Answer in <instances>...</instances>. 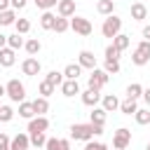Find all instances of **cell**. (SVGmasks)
Wrapping results in <instances>:
<instances>
[{"label":"cell","mask_w":150,"mask_h":150,"mask_svg":"<svg viewBox=\"0 0 150 150\" xmlns=\"http://www.w3.org/2000/svg\"><path fill=\"white\" fill-rule=\"evenodd\" d=\"M5 89H7L9 101H14V103H23L26 101V87H23V82H19V77H12L5 84Z\"/></svg>","instance_id":"6da1fadb"},{"label":"cell","mask_w":150,"mask_h":150,"mask_svg":"<svg viewBox=\"0 0 150 150\" xmlns=\"http://www.w3.org/2000/svg\"><path fill=\"white\" fill-rule=\"evenodd\" d=\"M96 136V131H94V124L91 122H87V124H73L70 127V138H75V141H91Z\"/></svg>","instance_id":"7a4b0ae2"},{"label":"cell","mask_w":150,"mask_h":150,"mask_svg":"<svg viewBox=\"0 0 150 150\" xmlns=\"http://www.w3.org/2000/svg\"><path fill=\"white\" fill-rule=\"evenodd\" d=\"M131 63H134V66H145V63H150V42H148V40H141V42L136 45V49H134V54H131Z\"/></svg>","instance_id":"3957f363"},{"label":"cell","mask_w":150,"mask_h":150,"mask_svg":"<svg viewBox=\"0 0 150 150\" xmlns=\"http://www.w3.org/2000/svg\"><path fill=\"white\" fill-rule=\"evenodd\" d=\"M120 30H122V19L120 16H115V14H110V16H105V21H103V26H101V33H103V38H115V35H120Z\"/></svg>","instance_id":"277c9868"},{"label":"cell","mask_w":150,"mask_h":150,"mask_svg":"<svg viewBox=\"0 0 150 150\" xmlns=\"http://www.w3.org/2000/svg\"><path fill=\"white\" fill-rule=\"evenodd\" d=\"M108 80H110V75H108L105 70H98V68H94V70H91V75H89V80H87V89L101 91V89L108 84Z\"/></svg>","instance_id":"5b68a950"},{"label":"cell","mask_w":150,"mask_h":150,"mask_svg":"<svg viewBox=\"0 0 150 150\" xmlns=\"http://www.w3.org/2000/svg\"><path fill=\"white\" fill-rule=\"evenodd\" d=\"M70 30H75V33L82 35V38H87V35H91L94 26H91V21L84 19V16H73V19H70Z\"/></svg>","instance_id":"8992f818"},{"label":"cell","mask_w":150,"mask_h":150,"mask_svg":"<svg viewBox=\"0 0 150 150\" xmlns=\"http://www.w3.org/2000/svg\"><path fill=\"white\" fill-rule=\"evenodd\" d=\"M129 143H131V131H129L127 127H120V129L112 134V148H115V150H124Z\"/></svg>","instance_id":"52a82bcc"},{"label":"cell","mask_w":150,"mask_h":150,"mask_svg":"<svg viewBox=\"0 0 150 150\" xmlns=\"http://www.w3.org/2000/svg\"><path fill=\"white\" fill-rule=\"evenodd\" d=\"M49 129V120L45 115H38L33 120H28V134H45Z\"/></svg>","instance_id":"ba28073f"},{"label":"cell","mask_w":150,"mask_h":150,"mask_svg":"<svg viewBox=\"0 0 150 150\" xmlns=\"http://www.w3.org/2000/svg\"><path fill=\"white\" fill-rule=\"evenodd\" d=\"M40 70H42V66H40V61L35 56H28V59L21 61V73L23 75H38Z\"/></svg>","instance_id":"9c48e42d"},{"label":"cell","mask_w":150,"mask_h":150,"mask_svg":"<svg viewBox=\"0 0 150 150\" xmlns=\"http://www.w3.org/2000/svg\"><path fill=\"white\" fill-rule=\"evenodd\" d=\"M56 12H59V16H63V19H73V16H75V0H59Z\"/></svg>","instance_id":"30bf717a"},{"label":"cell","mask_w":150,"mask_h":150,"mask_svg":"<svg viewBox=\"0 0 150 150\" xmlns=\"http://www.w3.org/2000/svg\"><path fill=\"white\" fill-rule=\"evenodd\" d=\"M77 63H80L82 68H89V70H94V68H96V56H94V52H89V49H82V52L77 54Z\"/></svg>","instance_id":"8fae6325"},{"label":"cell","mask_w":150,"mask_h":150,"mask_svg":"<svg viewBox=\"0 0 150 150\" xmlns=\"http://www.w3.org/2000/svg\"><path fill=\"white\" fill-rule=\"evenodd\" d=\"M30 148V136L28 134H16L9 143V150H28Z\"/></svg>","instance_id":"7c38bea8"},{"label":"cell","mask_w":150,"mask_h":150,"mask_svg":"<svg viewBox=\"0 0 150 150\" xmlns=\"http://www.w3.org/2000/svg\"><path fill=\"white\" fill-rule=\"evenodd\" d=\"M101 108H103L105 112H115V110H120V98H117L115 94H105V96L101 98Z\"/></svg>","instance_id":"4fadbf2b"},{"label":"cell","mask_w":150,"mask_h":150,"mask_svg":"<svg viewBox=\"0 0 150 150\" xmlns=\"http://www.w3.org/2000/svg\"><path fill=\"white\" fill-rule=\"evenodd\" d=\"M129 12H131V19H134V21H143V19H148V7H145L143 2H134V5L129 7Z\"/></svg>","instance_id":"5bb4252c"},{"label":"cell","mask_w":150,"mask_h":150,"mask_svg":"<svg viewBox=\"0 0 150 150\" xmlns=\"http://www.w3.org/2000/svg\"><path fill=\"white\" fill-rule=\"evenodd\" d=\"M61 91H63V96H68V98H73L75 94H82V91H80V82H77V80H66V82L61 84Z\"/></svg>","instance_id":"9a60e30c"},{"label":"cell","mask_w":150,"mask_h":150,"mask_svg":"<svg viewBox=\"0 0 150 150\" xmlns=\"http://www.w3.org/2000/svg\"><path fill=\"white\" fill-rule=\"evenodd\" d=\"M14 61H16V52H14V49H9V47L0 49V66H2V68L14 66Z\"/></svg>","instance_id":"2e32d148"},{"label":"cell","mask_w":150,"mask_h":150,"mask_svg":"<svg viewBox=\"0 0 150 150\" xmlns=\"http://www.w3.org/2000/svg\"><path fill=\"white\" fill-rule=\"evenodd\" d=\"M101 101V94L98 91H94V89H87V91H82V103L84 105H89V108H96V103Z\"/></svg>","instance_id":"e0dca14e"},{"label":"cell","mask_w":150,"mask_h":150,"mask_svg":"<svg viewBox=\"0 0 150 150\" xmlns=\"http://www.w3.org/2000/svg\"><path fill=\"white\" fill-rule=\"evenodd\" d=\"M96 12L103 14V16H110V14H115V2L112 0H98L96 2Z\"/></svg>","instance_id":"ac0fdd59"},{"label":"cell","mask_w":150,"mask_h":150,"mask_svg":"<svg viewBox=\"0 0 150 150\" xmlns=\"http://www.w3.org/2000/svg\"><path fill=\"white\" fill-rule=\"evenodd\" d=\"M82 75V66L80 63H68L66 68H63V77L66 80H77Z\"/></svg>","instance_id":"d6986e66"},{"label":"cell","mask_w":150,"mask_h":150,"mask_svg":"<svg viewBox=\"0 0 150 150\" xmlns=\"http://www.w3.org/2000/svg\"><path fill=\"white\" fill-rule=\"evenodd\" d=\"M136 110H138L136 98H124V101H120V112H124V115H136Z\"/></svg>","instance_id":"ffe728a7"},{"label":"cell","mask_w":150,"mask_h":150,"mask_svg":"<svg viewBox=\"0 0 150 150\" xmlns=\"http://www.w3.org/2000/svg\"><path fill=\"white\" fill-rule=\"evenodd\" d=\"M19 117H23V120H33V117H35L33 101H23V103H19Z\"/></svg>","instance_id":"44dd1931"},{"label":"cell","mask_w":150,"mask_h":150,"mask_svg":"<svg viewBox=\"0 0 150 150\" xmlns=\"http://www.w3.org/2000/svg\"><path fill=\"white\" fill-rule=\"evenodd\" d=\"M54 23H56V14H52V12H42V16H40V26H42L45 30H54Z\"/></svg>","instance_id":"7402d4cb"},{"label":"cell","mask_w":150,"mask_h":150,"mask_svg":"<svg viewBox=\"0 0 150 150\" xmlns=\"http://www.w3.org/2000/svg\"><path fill=\"white\" fill-rule=\"evenodd\" d=\"M23 45H26L23 35H19V33H14V35H7V47H9V49H14V52H16V49H21Z\"/></svg>","instance_id":"603a6c76"},{"label":"cell","mask_w":150,"mask_h":150,"mask_svg":"<svg viewBox=\"0 0 150 150\" xmlns=\"http://www.w3.org/2000/svg\"><path fill=\"white\" fill-rule=\"evenodd\" d=\"M23 49H26L30 56H35V54L42 49V42H40L38 38H28V40H26V45H23Z\"/></svg>","instance_id":"cb8c5ba5"},{"label":"cell","mask_w":150,"mask_h":150,"mask_svg":"<svg viewBox=\"0 0 150 150\" xmlns=\"http://www.w3.org/2000/svg\"><path fill=\"white\" fill-rule=\"evenodd\" d=\"M33 110H35V115H45V112L49 110V101H47L45 96H38V98L33 101Z\"/></svg>","instance_id":"d4e9b609"},{"label":"cell","mask_w":150,"mask_h":150,"mask_svg":"<svg viewBox=\"0 0 150 150\" xmlns=\"http://www.w3.org/2000/svg\"><path fill=\"white\" fill-rule=\"evenodd\" d=\"M105 115H108V112H105L103 108H94V110H91V117H89V122H91V124H98V127H103V124H105Z\"/></svg>","instance_id":"484cf974"},{"label":"cell","mask_w":150,"mask_h":150,"mask_svg":"<svg viewBox=\"0 0 150 150\" xmlns=\"http://www.w3.org/2000/svg\"><path fill=\"white\" fill-rule=\"evenodd\" d=\"M134 120H136V124H141V127L150 124V108H138L136 115H134Z\"/></svg>","instance_id":"4316f807"},{"label":"cell","mask_w":150,"mask_h":150,"mask_svg":"<svg viewBox=\"0 0 150 150\" xmlns=\"http://www.w3.org/2000/svg\"><path fill=\"white\" fill-rule=\"evenodd\" d=\"M12 23H16V9L0 12V26H12Z\"/></svg>","instance_id":"83f0119b"},{"label":"cell","mask_w":150,"mask_h":150,"mask_svg":"<svg viewBox=\"0 0 150 150\" xmlns=\"http://www.w3.org/2000/svg\"><path fill=\"white\" fill-rule=\"evenodd\" d=\"M45 80H47L49 84H54V87H61V84L66 82V77H63V73H59V70H49Z\"/></svg>","instance_id":"f1b7e54d"},{"label":"cell","mask_w":150,"mask_h":150,"mask_svg":"<svg viewBox=\"0 0 150 150\" xmlns=\"http://www.w3.org/2000/svg\"><path fill=\"white\" fill-rule=\"evenodd\" d=\"M143 96V84H138V82H131L129 87H127V98H141Z\"/></svg>","instance_id":"f546056e"},{"label":"cell","mask_w":150,"mask_h":150,"mask_svg":"<svg viewBox=\"0 0 150 150\" xmlns=\"http://www.w3.org/2000/svg\"><path fill=\"white\" fill-rule=\"evenodd\" d=\"M112 45L120 49V52H124L129 45H131V40H129V35H124V33H120V35H115L112 38Z\"/></svg>","instance_id":"4dcf8cb0"},{"label":"cell","mask_w":150,"mask_h":150,"mask_svg":"<svg viewBox=\"0 0 150 150\" xmlns=\"http://www.w3.org/2000/svg\"><path fill=\"white\" fill-rule=\"evenodd\" d=\"M28 136H30V145H33V148H40V150H42V148L47 145V136H45V134H28Z\"/></svg>","instance_id":"1f68e13d"},{"label":"cell","mask_w":150,"mask_h":150,"mask_svg":"<svg viewBox=\"0 0 150 150\" xmlns=\"http://www.w3.org/2000/svg\"><path fill=\"white\" fill-rule=\"evenodd\" d=\"M54 89H56V87H54V84H49L47 80H42V82H40V87H38L40 96H45V98H49V96L54 94Z\"/></svg>","instance_id":"d6a6232c"},{"label":"cell","mask_w":150,"mask_h":150,"mask_svg":"<svg viewBox=\"0 0 150 150\" xmlns=\"http://www.w3.org/2000/svg\"><path fill=\"white\" fill-rule=\"evenodd\" d=\"M14 28H16V33H19V35H26V33L30 30V21H28V19H16Z\"/></svg>","instance_id":"836d02e7"},{"label":"cell","mask_w":150,"mask_h":150,"mask_svg":"<svg viewBox=\"0 0 150 150\" xmlns=\"http://www.w3.org/2000/svg\"><path fill=\"white\" fill-rule=\"evenodd\" d=\"M70 28V19H63V16H56V23H54V30L56 33H66Z\"/></svg>","instance_id":"e575fe53"},{"label":"cell","mask_w":150,"mask_h":150,"mask_svg":"<svg viewBox=\"0 0 150 150\" xmlns=\"http://www.w3.org/2000/svg\"><path fill=\"white\" fill-rule=\"evenodd\" d=\"M120 54H122V52H120L115 45H108V47H105V61H120Z\"/></svg>","instance_id":"d590c367"},{"label":"cell","mask_w":150,"mask_h":150,"mask_svg":"<svg viewBox=\"0 0 150 150\" xmlns=\"http://www.w3.org/2000/svg\"><path fill=\"white\" fill-rule=\"evenodd\" d=\"M12 117H14L12 105H0V122H12Z\"/></svg>","instance_id":"8d00e7d4"},{"label":"cell","mask_w":150,"mask_h":150,"mask_svg":"<svg viewBox=\"0 0 150 150\" xmlns=\"http://www.w3.org/2000/svg\"><path fill=\"white\" fill-rule=\"evenodd\" d=\"M35 5H38V9H42V12H49L52 7H56L59 5V0H33Z\"/></svg>","instance_id":"74e56055"},{"label":"cell","mask_w":150,"mask_h":150,"mask_svg":"<svg viewBox=\"0 0 150 150\" xmlns=\"http://www.w3.org/2000/svg\"><path fill=\"white\" fill-rule=\"evenodd\" d=\"M103 70H105L108 75H117V73H120V61H105V63H103Z\"/></svg>","instance_id":"f35d334b"},{"label":"cell","mask_w":150,"mask_h":150,"mask_svg":"<svg viewBox=\"0 0 150 150\" xmlns=\"http://www.w3.org/2000/svg\"><path fill=\"white\" fill-rule=\"evenodd\" d=\"M84 150H108V145H105V143H98V141H96V143H94V141H87V143H84Z\"/></svg>","instance_id":"ab89813d"},{"label":"cell","mask_w":150,"mask_h":150,"mask_svg":"<svg viewBox=\"0 0 150 150\" xmlns=\"http://www.w3.org/2000/svg\"><path fill=\"white\" fill-rule=\"evenodd\" d=\"M9 143H12V138L5 131H0V148H9Z\"/></svg>","instance_id":"60d3db41"},{"label":"cell","mask_w":150,"mask_h":150,"mask_svg":"<svg viewBox=\"0 0 150 150\" xmlns=\"http://www.w3.org/2000/svg\"><path fill=\"white\" fill-rule=\"evenodd\" d=\"M12 2V9H23L26 7V0H9Z\"/></svg>","instance_id":"b9f144b4"},{"label":"cell","mask_w":150,"mask_h":150,"mask_svg":"<svg viewBox=\"0 0 150 150\" xmlns=\"http://www.w3.org/2000/svg\"><path fill=\"white\" fill-rule=\"evenodd\" d=\"M143 101H145V105L150 108V87H148V89H143Z\"/></svg>","instance_id":"7bdbcfd3"},{"label":"cell","mask_w":150,"mask_h":150,"mask_svg":"<svg viewBox=\"0 0 150 150\" xmlns=\"http://www.w3.org/2000/svg\"><path fill=\"white\" fill-rule=\"evenodd\" d=\"M59 150H70V141H68V138H61V145H59Z\"/></svg>","instance_id":"ee69618b"},{"label":"cell","mask_w":150,"mask_h":150,"mask_svg":"<svg viewBox=\"0 0 150 150\" xmlns=\"http://www.w3.org/2000/svg\"><path fill=\"white\" fill-rule=\"evenodd\" d=\"M5 9H12V2L9 0H0V12H5Z\"/></svg>","instance_id":"f6af8a7d"},{"label":"cell","mask_w":150,"mask_h":150,"mask_svg":"<svg viewBox=\"0 0 150 150\" xmlns=\"http://www.w3.org/2000/svg\"><path fill=\"white\" fill-rule=\"evenodd\" d=\"M5 47H7V35L0 33V49H5Z\"/></svg>","instance_id":"bcb514c9"},{"label":"cell","mask_w":150,"mask_h":150,"mask_svg":"<svg viewBox=\"0 0 150 150\" xmlns=\"http://www.w3.org/2000/svg\"><path fill=\"white\" fill-rule=\"evenodd\" d=\"M143 38L150 42V23H148V26H143Z\"/></svg>","instance_id":"7dc6e473"},{"label":"cell","mask_w":150,"mask_h":150,"mask_svg":"<svg viewBox=\"0 0 150 150\" xmlns=\"http://www.w3.org/2000/svg\"><path fill=\"white\" fill-rule=\"evenodd\" d=\"M0 96H7V89H5V84H0Z\"/></svg>","instance_id":"c3c4849f"},{"label":"cell","mask_w":150,"mask_h":150,"mask_svg":"<svg viewBox=\"0 0 150 150\" xmlns=\"http://www.w3.org/2000/svg\"><path fill=\"white\" fill-rule=\"evenodd\" d=\"M145 150H150V143H148V145H145Z\"/></svg>","instance_id":"681fc988"},{"label":"cell","mask_w":150,"mask_h":150,"mask_svg":"<svg viewBox=\"0 0 150 150\" xmlns=\"http://www.w3.org/2000/svg\"><path fill=\"white\" fill-rule=\"evenodd\" d=\"M0 150H9V148H0Z\"/></svg>","instance_id":"f907efd6"},{"label":"cell","mask_w":150,"mask_h":150,"mask_svg":"<svg viewBox=\"0 0 150 150\" xmlns=\"http://www.w3.org/2000/svg\"><path fill=\"white\" fill-rule=\"evenodd\" d=\"M33 150H40V148H33Z\"/></svg>","instance_id":"816d5d0a"}]
</instances>
